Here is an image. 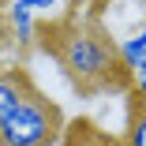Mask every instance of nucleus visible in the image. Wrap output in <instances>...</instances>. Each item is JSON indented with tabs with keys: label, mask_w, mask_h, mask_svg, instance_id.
Segmentation results:
<instances>
[{
	"label": "nucleus",
	"mask_w": 146,
	"mask_h": 146,
	"mask_svg": "<svg viewBox=\"0 0 146 146\" xmlns=\"http://www.w3.org/2000/svg\"><path fill=\"white\" fill-rule=\"evenodd\" d=\"M52 56L82 94L109 90L120 75V52L98 26H64L52 38Z\"/></svg>",
	"instance_id": "1"
},
{
	"label": "nucleus",
	"mask_w": 146,
	"mask_h": 146,
	"mask_svg": "<svg viewBox=\"0 0 146 146\" xmlns=\"http://www.w3.org/2000/svg\"><path fill=\"white\" fill-rule=\"evenodd\" d=\"M64 112L52 98H45L38 86L23 98V105L0 124V146H56L64 139Z\"/></svg>",
	"instance_id": "2"
},
{
	"label": "nucleus",
	"mask_w": 146,
	"mask_h": 146,
	"mask_svg": "<svg viewBox=\"0 0 146 146\" xmlns=\"http://www.w3.org/2000/svg\"><path fill=\"white\" fill-rule=\"evenodd\" d=\"M8 19H11V30H15L19 45H30V41H34V11L11 4V8H8Z\"/></svg>",
	"instance_id": "7"
},
{
	"label": "nucleus",
	"mask_w": 146,
	"mask_h": 146,
	"mask_svg": "<svg viewBox=\"0 0 146 146\" xmlns=\"http://www.w3.org/2000/svg\"><path fill=\"white\" fill-rule=\"evenodd\" d=\"M60 146H124V139H116V135L101 131V127L90 124V120H71V124L64 127Z\"/></svg>",
	"instance_id": "4"
},
{
	"label": "nucleus",
	"mask_w": 146,
	"mask_h": 146,
	"mask_svg": "<svg viewBox=\"0 0 146 146\" xmlns=\"http://www.w3.org/2000/svg\"><path fill=\"white\" fill-rule=\"evenodd\" d=\"M124 146H146V101L131 94V109H127V131H124Z\"/></svg>",
	"instance_id": "5"
},
{
	"label": "nucleus",
	"mask_w": 146,
	"mask_h": 146,
	"mask_svg": "<svg viewBox=\"0 0 146 146\" xmlns=\"http://www.w3.org/2000/svg\"><path fill=\"white\" fill-rule=\"evenodd\" d=\"M135 98H142V101H146V75H139V79H135Z\"/></svg>",
	"instance_id": "9"
},
{
	"label": "nucleus",
	"mask_w": 146,
	"mask_h": 146,
	"mask_svg": "<svg viewBox=\"0 0 146 146\" xmlns=\"http://www.w3.org/2000/svg\"><path fill=\"white\" fill-rule=\"evenodd\" d=\"M30 86H34V82L26 79V71H19V68H0V124L23 105V98L30 94Z\"/></svg>",
	"instance_id": "3"
},
{
	"label": "nucleus",
	"mask_w": 146,
	"mask_h": 146,
	"mask_svg": "<svg viewBox=\"0 0 146 146\" xmlns=\"http://www.w3.org/2000/svg\"><path fill=\"white\" fill-rule=\"evenodd\" d=\"M11 4H19V8H26V11H56L60 8V0H11Z\"/></svg>",
	"instance_id": "8"
},
{
	"label": "nucleus",
	"mask_w": 146,
	"mask_h": 146,
	"mask_svg": "<svg viewBox=\"0 0 146 146\" xmlns=\"http://www.w3.org/2000/svg\"><path fill=\"white\" fill-rule=\"evenodd\" d=\"M116 52H120V68H124V71H135V68L146 60V30L135 34V38H127Z\"/></svg>",
	"instance_id": "6"
}]
</instances>
